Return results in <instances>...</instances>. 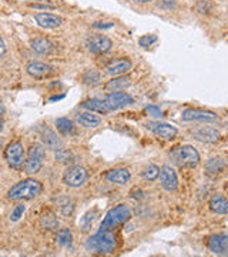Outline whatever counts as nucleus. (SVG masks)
I'll use <instances>...</instances> for the list:
<instances>
[{
  "label": "nucleus",
  "instance_id": "1",
  "mask_svg": "<svg viewBox=\"0 0 228 257\" xmlns=\"http://www.w3.org/2000/svg\"><path fill=\"white\" fill-rule=\"evenodd\" d=\"M43 192V184L36 179H25L13 184L8 192L9 200H30Z\"/></svg>",
  "mask_w": 228,
  "mask_h": 257
},
{
  "label": "nucleus",
  "instance_id": "2",
  "mask_svg": "<svg viewBox=\"0 0 228 257\" xmlns=\"http://www.w3.org/2000/svg\"><path fill=\"white\" fill-rule=\"evenodd\" d=\"M117 244L116 234L113 233V230L100 229L94 236H91L86 240V248L89 251L94 253H111Z\"/></svg>",
  "mask_w": 228,
  "mask_h": 257
},
{
  "label": "nucleus",
  "instance_id": "3",
  "mask_svg": "<svg viewBox=\"0 0 228 257\" xmlns=\"http://www.w3.org/2000/svg\"><path fill=\"white\" fill-rule=\"evenodd\" d=\"M131 217V210L128 209V206L126 204H119L113 209H110L104 219L101 221L100 229L104 230H114L116 227H119L120 224L126 223Z\"/></svg>",
  "mask_w": 228,
  "mask_h": 257
},
{
  "label": "nucleus",
  "instance_id": "4",
  "mask_svg": "<svg viewBox=\"0 0 228 257\" xmlns=\"http://www.w3.org/2000/svg\"><path fill=\"white\" fill-rule=\"evenodd\" d=\"M46 149L40 143H35L29 149L26 162H25V173L26 175H36L45 165Z\"/></svg>",
  "mask_w": 228,
  "mask_h": 257
},
{
  "label": "nucleus",
  "instance_id": "5",
  "mask_svg": "<svg viewBox=\"0 0 228 257\" xmlns=\"http://www.w3.org/2000/svg\"><path fill=\"white\" fill-rule=\"evenodd\" d=\"M5 160L8 162V165L15 169V170H23L25 169V162H26V152L23 143L15 140L9 143L5 149Z\"/></svg>",
  "mask_w": 228,
  "mask_h": 257
},
{
  "label": "nucleus",
  "instance_id": "6",
  "mask_svg": "<svg viewBox=\"0 0 228 257\" xmlns=\"http://www.w3.org/2000/svg\"><path fill=\"white\" fill-rule=\"evenodd\" d=\"M171 157L177 165L182 167H195L200 163V153L197 152V149L190 145L177 147L171 153Z\"/></svg>",
  "mask_w": 228,
  "mask_h": 257
},
{
  "label": "nucleus",
  "instance_id": "7",
  "mask_svg": "<svg viewBox=\"0 0 228 257\" xmlns=\"http://www.w3.org/2000/svg\"><path fill=\"white\" fill-rule=\"evenodd\" d=\"M89 172L82 166H72L63 175V183L69 187H80L87 182Z\"/></svg>",
  "mask_w": 228,
  "mask_h": 257
},
{
  "label": "nucleus",
  "instance_id": "8",
  "mask_svg": "<svg viewBox=\"0 0 228 257\" xmlns=\"http://www.w3.org/2000/svg\"><path fill=\"white\" fill-rule=\"evenodd\" d=\"M86 46L90 50L91 53H96V55H101V53H106L109 52L111 46H113V42L110 40L107 36H103V35H94L87 39L86 42Z\"/></svg>",
  "mask_w": 228,
  "mask_h": 257
},
{
  "label": "nucleus",
  "instance_id": "9",
  "mask_svg": "<svg viewBox=\"0 0 228 257\" xmlns=\"http://www.w3.org/2000/svg\"><path fill=\"white\" fill-rule=\"evenodd\" d=\"M181 119L184 121H215L218 120V114L210 110H201V109H185L182 111Z\"/></svg>",
  "mask_w": 228,
  "mask_h": 257
},
{
  "label": "nucleus",
  "instance_id": "10",
  "mask_svg": "<svg viewBox=\"0 0 228 257\" xmlns=\"http://www.w3.org/2000/svg\"><path fill=\"white\" fill-rule=\"evenodd\" d=\"M160 183L167 192H174L178 187V177L171 166H163L160 169Z\"/></svg>",
  "mask_w": 228,
  "mask_h": 257
},
{
  "label": "nucleus",
  "instance_id": "11",
  "mask_svg": "<svg viewBox=\"0 0 228 257\" xmlns=\"http://www.w3.org/2000/svg\"><path fill=\"white\" fill-rule=\"evenodd\" d=\"M106 103L110 106L111 110H117L121 107H126L128 104H133L134 99L126 92H111L106 96Z\"/></svg>",
  "mask_w": 228,
  "mask_h": 257
},
{
  "label": "nucleus",
  "instance_id": "12",
  "mask_svg": "<svg viewBox=\"0 0 228 257\" xmlns=\"http://www.w3.org/2000/svg\"><path fill=\"white\" fill-rule=\"evenodd\" d=\"M146 127L150 130V132H153L155 136H158V138L165 139V140H170V139H174L177 136V133H178V130L171 126V124H168V123H160V121H151V123H147Z\"/></svg>",
  "mask_w": 228,
  "mask_h": 257
},
{
  "label": "nucleus",
  "instance_id": "13",
  "mask_svg": "<svg viewBox=\"0 0 228 257\" xmlns=\"http://www.w3.org/2000/svg\"><path fill=\"white\" fill-rule=\"evenodd\" d=\"M207 246L214 254H227L228 253V234L217 233L208 237Z\"/></svg>",
  "mask_w": 228,
  "mask_h": 257
},
{
  "label": "nucleus",
  "instance_id": "14",
  "mask_svg": "<svg viewBox=\"0 0 228 257\" xmlns=\"http://www.w3.org/2000/svg\"><path fill=\"white\" fill-rule=\"evenodd\" d=\"M133 63L127 57H120V59H114L111 60L107 66H106V72L111 76H121V74L127 73L128 70H131Z\"/></svg>",
  "mask_w": 228,
  "mask_h": 257
},
{
  "label": "nucleus",
  "instance_id": "15",
  "mask_svg": "<svg viewBox=\"0 0 228 257\" xmlns=\"http://www.w3.org/2000/svg\"><path fill=\"white\" fill-rule=\"evenodd\" d=\"M191 136L201 143H215L219 140V132L212 127H200L191 130Z\"/></svg>",
  "mask_w": 228,
  "mask_h": 257
},
{
  "label": "nucleus",
  "instance_id": "16",
  "mask_svg": "<svg viewBox=\"0 0 228 257\" xmlns=\"http://www.w3.org/2000/svg\"><path fill=\"white\" fill-rule=\"evenodd\" d=\"M35 19H36L37 25L43 29H56L60 28L63 25V18L53 15V13L42 12V13H37Z\"/></svg>",
  "mask_w": 228,
  "mask_h": 257
},
{
  "label": "nucleus",
  "instance_id": "17",
  "mask_svg": "<svg viewBox=\"0 0 228 257\" xmlns=\"http://www.w3.org/2000/svg\"><path fill=\"white\" fill-rule=\"evenodd\" d=\"M26 70L35 79H46V77L53 74V67L50 64L43 63V62H32V63H29Z\"/></svg>",
  "mask_w": 228,
  "mask_h": 257
},
{
  "label": "nucleus",
  "instance_id": "18",
  "mask_svg": "<svg viewBox=\"0 0 228 257\" xmlns=\"http://www.w3.org/2000/svg\"><path fill=\"white\" fill-rule=\"evenodd\" d=\"M103 177H104L109 183L126 184L128 180H130L131 173H130V170H128V169H124V167H117V169L107 170Z\"/></svg>",
  "mask_w": 228,
  "mask_h": 257
},
{
  "label": "nucleus",
  "instance_id": "19",
  "mask_svg": "<svg viewBox=\"0 0 228 257\" xmlns=\"http://www.w3.org/2000/svg\"><path fill=\"white\" fill-rule=\"evenodd\" d=\"M76 121H77L80 126H83V127L94 128L99 127L103 120H101L100 116L94 114V111H84V113H80V114L77 116Z\"/></svg>",
  "mask_w": 228,
  "mask_h": 257
},
{
  "label": "nucleus",
  "instance_id": "20",
  "mask_svg": "<svg viewBox=\"0 0 228 257\" xmlns=\"http://www.w3.org/2000/svg\"><path fill=\"white\" fill-rule=\"evenodd\" d=\"M82 107L86 109V110L96 111V113H101V114H107L109 111H111L106 100H99V99H91V100L83 101Z\"/></svg>",
  "mask_w": 228,
  "mask_h": 257
},
{
  "label": "nucleus",
  "instance_id": "21",
  "mask_svg": "<svg viewBox=\"0 0 228 257\" xmlns=\"http://www.w3.org/2000/svg\"><path fill=\"white\" fill-rule=\"evenodd\" d=\"M211 211L217 214H228V200L221 194H214L208 202Z\"/></svg>",
  "mask_w": 228,
  "mask_h": 257
},
{
  "label": "nucleus",
  "instance_id": "22",
  "mask_svg": "<svg viewBox=\"0 0 228 257\" xmlns=\"http://www.w3.org/2000/svg\"><path fill=\"white\" fill-rule=\"evenodd\" d=\"M42 138H43V142H45V145L49 149H52V150H60V149H63L62 140L59 139V136L56 135L52 128H45L43 133H42Z\"/></svg>",
  "mask_w": 228,
  "mask_h": 257
},
{
  "label": "nucleus",
  "instance_id": "23",
  "mask_svg": "<svg viewBox=\"0 0 228 257\" xmlns=\"http://www.w3.org/2000/svg\"><path fill=\"white\" fill-rule=\"evenodd\" d=\"M32 49L40 55H49L53 50V43L46 37H35L30 43Z\"/></svg>",
  "mask_w": 228,
  "mask_h": 257
},
{
  "label": "nucleus",
  "instance_id": "24",
  "mask_svg": "<svg viewBox=\"0 0 228 257\" xmlns=\"http://www.w3.org/2000/svg\"><path fill=\"white\" fill-rule=\"evenodd\" d=\"M40 224L42 227L46 230H57L59 229V219L56 217V214H53L52 211H46L42 214L40 217Z\"/></svg>",
  "mask_w": 228,
  "mask_h": 257
},
{
  "label": "nucleus",
  "instance_id": "25",
  "mask_svg": "<svg viewBox=\"0 0 228 257\" xmlns=\"http://www.w3.org/2000/svg\"><path fill=\"white\" fill-rule=\"evenodd\" d=\"M130 84V77L127 76H117L114 79H111L107 84H106V89L107 90H113V92H119V90H123L126 86Z\"/></svg>",
  "mask_w": 228,
  "mask_h": 257
},
{
  "label": "nucleus",
  "instance_id": "26",
  "mask_svg": "<svg viewBox=\"0 0 228 257\" xmlns=\"http://www.w3.org/2000/svg\"><path fill=\"white\" fill-rule=\"evenodd\" d=\"M224 167H225V162L224 160H221V159H210L207 162V165H205V172L211 176L218 175V173H221L224 170Z\"/></svg>",
  "mask_w": 228,
  "mask_h": 257
},
{
  "label": "nucleus",
  "instance_id": "27",
  "mask_svg": "<svg viewBox=\"0 0 228 257\" xmlns=\"http://www.w3.org/2000/svg\"><path fill=\"white\" fill-rule=\"evenodd\" d=\"M56 126H57V130L64 135V136H69V135H72L74 130V124L72 120H69L67 117H59V119L56 120Z\"/></svg>",
  "mask_w": 228,
  "mask_h": 257
},
{
  "label": "nucleus",
  "instance_id": "28",
  "mask_svg": "<svg viewBox=\"0 0 228 257\" xmlns=\"http://www.w3.org/2000/svg\"><path fill=\"white\" fill-rule=\"evenodd\" d=\"M57 243L60 244V246H70L72 244V241H73V234H72V231L69 229H62L57 231Z\"/></svg>",
  "mask_w": 228,
  "mask_h": 257
},
{
  "label": "nucleus",
  "instance_id": "29",
  "mask_svg": "<svg viewBox=\"0 0 228 257\" xmlns=\"http://www.w3.org/2000/svg\"><path fill=\"white\" fill-rule=\"evenodd\" d=\"M82 79L83 83H86L89 86H94V84H99L100 83V74H99V72L93 70V69H89V70H86L83 73Z\"/></svg>",
  "mask_w": 228,
  "mask_h": 257
},
{
  "label": "nucleus",
  "instance_id": "30",
  "mask_svg": "<svg viewBox=\"0 0 228 257\" xmlns=\"http://www.w3.org/2000/svg\"><path fill=\"white\" fill-rule=\"evenodd\" d=\"M160 176V167L155 165H148L143 170V179L144 180H148V182H153L157 177Z\"/></svg>",
  "mask_w": 228,
  "mask_h": 257
},
{
  "label": "nucleus",
  "instance_id": "31",
  "mask_svg": "<svg viewBox=\"0 0 228 257\" xmlns=\"http://www.w3.org/2000/svg\"><path fill=\"white\" fill-rule=\"evenodd\" d=\"M157 39H158V37L155 36V35H144V36H141L138 39V45L143 47L151 46L153 43L157 42Z\"/></svg>",
  "mask_w": 228,
  "mask_h": 257
},
{
  "label": "nucleus",
  "instance_id": "32",
  "mask_svg": "<svg viewBox=\"0 0 228 257\" xmlns=\"http://www.w3.org/2000/svg\"><path fill=\"white\" fill-rule=\"evenodd\" d=\"M26 210V206L25 204H18L13 210H12V214H10V220L12 221H18L22 216H23V213Z\"/></svg>",
  "mask_w": 228,
  "mask_h": 257
},
{
  "label": "nucleus",
  "instance_id": "33",
  "mask_svg": "<svg viewBox=\"0 0 228 257\" xmlns=\"http://www.w3.org/2000/svg\"><path fill=\"white\" fill-rule=\"evenodd\" d=\"M212 9V3H210L208 0H201L197 3V10L200 13H208Z\"/></svg>",
  "mask_w": 228,
  "mask_h": 257
},
{
  "label": "nucleus",
  "instance_id": "34",
  "mask_svg": "<svg viewBox=\"0 0 228 257\" xmlns=\"http://www.w3.org/2000/svg\"><path fill=\"white\" fill-rule=\"evenodd\" d=\"M70 157H72V155H70L67 150H64V149H60V150L56 152V160H59V162H62V163L67 162ZM69 162H70V160H69Z\"/></svg>",
  "mask_w": 228,
  "mask_h": 257
},
{
  "label": "nucleus",
  "instance_id": "35",
  "mask_svg": "<svg viewBox=\"0 0 228 257\" xmlns=\"http://www.w3.org/2000/svg\"><path fill=\"white\" fill-rule=\"evenodd\" d=\"M175 5H177V0H160V2H158V6L167 10L173 9Z\"/></svg>",
  "mask_w": 228,
  "mask_h": 257
},
{
  "label": "nucleus",
  "instance_id": "36",
  "mask_svg": "<svg viewBox=\"0 0 228 257\" xmlns=\"http://www.w3.org/2000/svg\"><path fill=\"white\" fill-rule=\"evenodd\" d=\"M147 111H148L151 116H154V117H161V110H160L158 107H155V106H148V107H147Z\"/></svg>",
  "mask_w": 228,
  "mask_h": 257
},
{
  "label": "nucleus",
  "instance_id": "37",
  "mask_svg": "<svg viewBox=\"0 0 228 257\" xmlns=\"http://www.w3.org/2000/svg\"><path fill=\"white\" fill-rule=\"evenodd\" d=\"M6 50H8V47H6V43H5L3 37L0 36V59H2L3 56L6 55Z\"/></svg>",
  "mask_w": 228,
  "mask_h": 257
},
{
  "label": "nucleus",
  "instance_id": "38",
  "mask_svg": "<svg viewBox=\"0 0 228 257\" xmlns=\"http://www.w3.org/2000/svg\"><path fill=\"white\" fill-rule=\"evenodd\" d=\"M93 26L97 29H109V28H113V26H114V23H107V25H104L103 22H96Z\"/></svg>",
  "mask_w": 228,
  "mask_h": 257
},
{
  "label": "nucleus",
  "instance_id": "39",
  "mask_svg": "<svg viewBox=\"0 0 228 257\" xmlns=\"http://www.w3.org/2000/svg\"><path fill=\"white\" fill-rule=\"evenodd\" d=\"M30 8H33V9H53L52 5H37V3H32Z\"/></svg>",
  "mask_w": 228,
  "mask_h": 257
},
{
  "label": "nucleus",
  "instance_id": "40",
  "mask_svg": "<svg viewBox=\"0 0 228 257\" xmlns=\"http://www.w3.org/2000/svg\"><path fill=\"white\" fill-rule=\"evenodd\" d=\"M6 113V109H5V104H3V101L0 100V116H3Z\"/></svg>",
  "mask_w": 228,
  "mask_h": 257
},
{
  "label": "nucleus",
  "instance_id": "41",
  "mask_svg": "<svg viewBox=\"0 0 228 257\" xmlns=\"http://www.w3.org/2000/svg\"><path fill=\"white\" fill-rule=\"evenodd\" d=\"M64 94H62V96H55V97H50V101H55V100H60V99H63Z\"/></svg>",
  "mask_w": 228,
  "mask_h": 257
},
{
  "label": "nucleus",
  "instance_id": "42",
  "mask_svg": "<svg viewBox=\"0 0 228 257\" xmlns=\"http://www.w3.org/2000/svg\"><path fill=\"white\" fill-rule=\"evenodd\" d=\"M133 2H136V3H141V5H144V3H150V2H153V0H133Z\"/></svg>",
  "mask_w": 228,
  "mask_h": 257
},
{
  "label": "nucleus",
  "instance_id": "43",
  "mask_svg": "<svg viewBox=\"0 0 228 257\" xmlns=\"http://www.w3.org/2000/svg\"><path fill=\"white\" fill-rule=\"evenodd\" d=\"M3 130V123H2V120H0V132Z\"/></svg>",
  "mask_w": 228,
  "mask_h": 257
},
{
  "label": "nucleus",
  "instance_id": "44",
  "mask_svg": "<svg viewBox=\"0 0 228 257\" xmlns=\"http://www.w3.org/2000/svg\"><path fill=\"white\" fill-rule=\"evenodd\" d=\"M28 2H35L36 3V2H40V0H28Z\"/></svg>",
  "mask_w": 228,
  "mask_h": 257
},
{
  "label": "nucleus",
  "instance_id": "45",
  "mask_svg": "<svg viewBox=\"0 0 228 257\" xmlns=\"http://www.w3.org/2000/svg\"><path fill=\"white\" fill-rule=\"evenodd\" d=\"M0 149H2V142H0Z\"/></svg>",
  "mask_w": 228,
  "mask_h": 257
}]
</instances>
